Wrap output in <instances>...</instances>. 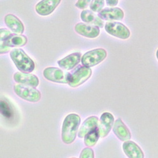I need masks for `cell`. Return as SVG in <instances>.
Wrapping results in <instances>:
<instances>
[{
    "label": "cell",
    "instance_id": "6da1fadb",
    "mask_svg": "<svg viewBox=\"0 0 158 158\" xmlns=\"http://www.w3.org/2000/svg\"><path fill=\"white\" fill-rule=\"evenodd\" d=\"M81 121V117L75 113L65 118L61 130V139L64 143L70 144L75 140Z\"/></svg>",
    "mask_w": 158,
    "mask_h": 158
},
{
    "label": "cell",
    "instance_id": "7a4b0ae2",
    "mask_svg": "<svg viewBox=\"0 0 158 158\" xmlns=\"http://www.w3.org/2000/svg\"><path fill=\"white\" fill-rule=\"evenodd\" d=\"M10 57L21 72L30 73L34 71L35 63L23 49H14L10 52Z\"/></svg>",
    "mask_w": 158,
    "mask_h": 158
},
{
    "label": "cell",
    "instance_id": "3957f363",
    "mask_svg": "<svg viewBox=\"0 0 158 158\" xmlns=\"http://www.w3.org/2000/svg\"><path fill=\"white\" fill-rule=\"evenodd\" d=\"M14 90L15 94L20 97L29 102H36L41 98V94L35 87L22 84H17L14 85Z\"/></svg>",
    "mask_w": 158,
    "mask_h": 158
},
{
    "label": "cell",
    "instance_id": "277c9868",
    "mask_svg": "<svg viewBox=\"0 0 158 158\" xmlns=\"http://www.w3.org/2000/svg\"><path fill=\"white\" fill-rule=\"evenodd\" d=\"M92 70L90 67L79 66L77 69L69 74V84L72 87H77L84 84L90 77Z\"/></svg>",
    "mask_w": 158,
    "mask_h": 158
},
{
    "label": "cell",
    "instance_id": "5b68a950",
    "mask_svg": "<svg viewBox=\"0 0 158 158\" xmlns=\"http://www.w3.org/2000/svg\"><path fill=\"white\" fill-rule=\"evenodd\" d=\"M107 56L106 51L98 48L88 51L81 58V62L83 65L87 67H93L106 59Z\"/></svg>",
    "mask_w": 158,
    "mask_h": 158
},
{
    "label": "cell",
    "instance_id": "8992f818",
    "mask_svg": "<svg viewBox=\"0 0 158 158\" xmlns=\"http://www.w3.org/2000/svg\"><path fill=\"white\" fill-rule=\"evenodd\" d=\"M104 29L109 34L121 39H127L130 36V30L120 22H108L105 24Z\"/></svg>",
    "mask_w": 158,
    "mask_h": 158
},
{
    "label": "cell",
    "instance_id": "52a82bcc",
    "mask_svg": "<svg viewBox=\"0 0 158 158\" xmlns=\"http://www.w3.org/2000/svg\"><path fill=\"white\" fill-rule=\"evenodd\" d=\"M69 74L56 67H48L43 71V76L46 80L60 84H69Z\"/></svg>",
    "mask_w": 158,
    "mask_h": 158
},
{
    "label": "cell",
    "instance_id": "ba28073f",
    "mask_svg": "<svg viewBox=\"0 0 158 158\" xmlns=\"http://www.w3.org/2000/svg\"><path fill=\"white\" fill-rule=\"evenodd\" d=\"M61 0H42L35 5V11L41 16H48L53 12Z\"/></svg>",
    "mask_w": 158,
    "mask_h": 158
},
{
    "label": "cell",
    "instance_id": "9c48e42d",
    "mask_svg": "<svg viewBox=\"0 0 158 158\" xmlns=\"http://www.w3.org/2000/svg\"><path fill=\"white\" fill-rule=\"evenodd\" d=\"M75 32L84 37L94 39L99 36L100 29L98 26L84 23H78L75 26Z\"/></svg>",
    "mask_w": 158,
    "mask_h": 158
},
{
    "label": "cell",
    "instance_id": "30bf717a",
    "mask_svg": "<svg viewBox=\"0 0 158 158\" xmlns=\"http://www.w3.org/2000/svg\"><path fill=\"white\" fill-rule=\"evenodd\" d=\"M114 116L108 112H105L101 115L99 121V128L101 138L106 137L114 125Z\"/></svg>",
    "mask_w": 158,
    "mask_h": 158
},
{
    "label": "cell",
    "instance_id": "8fae6325",
    "mask_svg": "<svg viewBox=\"0 0 158 158\" xmlns=\"http://www.w3.org/2000/svg\"><path fill=\"white\" fill-rule=\"evenodd\" d=\"M98 15L102 20H122L124 18V12L120 8H106L99 11Z\"/></svg>",
    "mask_w": 158,
    "mask_h": 158
},
{
    "label": "cell",
    "instance_id": "7c38bea8",
    "mask_svg": "<svg viewBox=\"0 0 158 158\" xmlns=\"http://www.w3.org/2000/svg\"><path fill=\"white\" fill-rule=\"evenodd\" d=\"M113 131L118 139L121 141L125 142L131 139V136L130 131L125 124L123 122L121 118H118L115 121L113 125Z\"/></svg>",
    "mask_w": 158,
    "mask_h": 158
},
{
    "label": "cell",
    "instance_id": "4fadbf2b",
    "mask_svg": "<svg viewBox=\"0 0 158 158\" xmlns=\"http://www.w3.org/2000/svg\"><path fill=\"white\" fill-rule=\"evenodd\" d=\"M81 58V52H74L67 56H66L63 59L58 61V64L59 67L63 70H72L80 63Z\"/></svg>",
    "mask_w": 158,
    "mask_h": 158
},
{
    "label": "cell",
    "instance_id": "5bb4252c",
    "mask_svg": "<svg viewBox=\"0 0 158 158\" xmlns=\"http://www.w3.org/2000/svg\"><path fill=\"white\" fill-rule=\"evenodd\" d=\"M14 79L17 83L30 85L33 87H37L39 84V78L35 75L31 73L16 72L14 75Z\"/></svg>",
    "mask_w": 158,
    "mask_h": 158
},
{
    "label": "cell",
    "instance_id": "9a60e30c",
    "mask_svg": "<svg viewBox=\"0 0 158 158\" xmlns=\"http://www.w3.org/2000/svg\"><path fill=\"white\" fill-rule=\"evenodd\" d=\"M123 150L128 157L130 158H143L144 154L141 148L138 145L130 140H127L123 144Z\"/></svg>",
    "mask_w": 158,
    "mask_h": 158
},
{
    "label": "cell",
    "instance_id": "2e32d148",
    "mask_svg": "<svg viewBox=\"0 0 158 158\" xmlns=\"http://www.w3.org/2000/svg\"><path fill=\"white\" fill-rule=\"evenodd\" d=\"M5 23L7 27L15 34H22L24 32V25L20 20L13 14H8L5 17Z\"/></svg>",
    "mask_w": 158,
    "mask_h": 158
},
{
    "label": "cell",
    "instance_id": "e0dca14e",
    "mask_svg": "<svg viewBox=\"0 0 158 158\" xmlns=\"http://www.w3.org/2000/svg\"><path fill=\"white\" fill-rule=\"evenodd\" d=\"M99 119L94 116H90L84 122L82 126L78 130V136L80 138H84L85 135L92 130H94L98 127Z\"/></svg>",
    "mask_w": 158,
    "mask_h": 158
},
{
    "label": "cell",
    "instance_id": "ac0fdd59",
    "mask_svg": "<svg viewBox=\"0 0 158 158\" xmlns=\"http://www.w3.org/2000/svg\"><path fill=\"white\" fill-rule=\"evenodd\" d=\"M27 39L25 35L18 34H11L5 41H1V44H5L10 48L21 47L27 44Z\"/></svg>",
    "mask_w": 158,
    "mask_h": 158
},
{
    "label": "cell",
    "instance_id": "d6986e66",
    "mask_svg": "<svg viewBox=\"0 0 158 158\" xmlns=\"http://www.w3.org/2000/svg\"><path fill=\"white\" fill-rule=\"evenodd\" d=\"M81 18L84 22L90 23L92 25H94L98 26L100 28L104 27V22L102 20L94 14L93 11L89 10H84L81 12Z\"/></svg>",
    "mask_w": 158,
    "mask_h": 158
},
{
    "label": "cell",
    "instance_id": "ffe728a7",
    "mask_svg": "<svg viewBox=\"0 0 158 158\" xmlns=\"http://www.w3.org/2000/svg\"><path fill=\"white\" fill-rule=\"evenodd\" d=\"M100 136V131L99 127L96 128L94 130H92L90 132L87 134L84 137V143L85 146L88 147L94 146L99 140Z\"/></svg>",
    "mask_w": 158,
    "mask_h": 158
},
{
    "label": "cell",
    "instance_id": "44dd1931",
    "mask_svg": "<svg viewBox=\"0 0 158 158\" xmlns=\"http://www.w3.org/2000/svg\"><path fill=\"white\" fill-rule=\"evenodd\" d=\"M0 110L2 114L8 119H10L14 116V111L11 109L10 105L4 99L1 100L0 103Z\"/></svg>",
    "mask_w": 158,
    "mask_h": 158
},
{
    "label": "cell",
    "instance_id": "7402d4cb",
    "mask_svg": "<svg viewBox=\"0 0 158 158\" xmlns=\"http://www.w3.org/2000/svg\"><path fill=\"white\" fill-rule=\"evenodd\" d=\"M104 5V0H92L90 9L94 12H99L102 10Z\"/></svg>",
    "mask_w": 158,
    "mask_h": 158
},
{
    "label": "cell",
    "instance_id": "603a6c76",
    "mask_svg": "<svg viewBox=\"0 0 158 158\" xmlns=\"http://www.w3.org/2000/svg\"><path fill=\"white\" fill-rule=\"evenodd\" d=\"M81 158H93L94 157V151L89 148L84 149L80 156Z\"/></svg>",
    "mask_w": 158,
    "mask_h": 158
},
{
    "label": "cell",
    "instance_id": "cb8c5ba5",
    "mask_svg": "<svg viewBox=\"0 0 158 158\" xmlns=\"http://www.w3.org/2000/svg\"><path fill=\"white\" fill-rule=\"evenodd\" d=\"M91 0H78L75 4V6L79 9L84 10L88 6Z\"/></svg>",
    "mask_w": 158,
    "mask_h": 158
},
{
    "label": "cell",
    "instance_id": "d4e9b609",
    "mask_svg": "<svg viewBox=\"0 0 158 158\" xmlns=\"http://www.w3.org/2000/svg\"><path fill=\"white\" fill-rule=\"evenodd\" d=\"M11 34V32L8 29H0V40H1V41H5Z\"/></svg>",
    "mask_w": 158,
    "mask_h": 158
},
{
    "label": "cell",
    "instance_id": "484cf974",
    "mask_svg": "<svg viewBox=\"0 0 158 158\" xmlns=\"http://www.w3.org/2000/svg\"><path fill=\"white\" fill-rule=\"evenodd\" d=\"M10 48L5 45V44H1V49H0V52H1V54H5L6 52H9Z\"/></svg>",
    "mask_w": 158,
    "mask_h": 158
},
{
    "label": "cell",
    "instance_id": "4316f807",
    "mask_svg": "<svg viewBox=\"0 0 158 158\" xmlns=\"http://www.w3.org/2000/svg\"><path fill=\"white\" fill-rule=\"evenodd\" d=\"M107 5L110 6H114L118 5V0H106Z\"/></svg>",
    "mask_w": 158,
    "mask_h": 158
},
{
    "label": "cell",
    "instance_id": "83f0119b",
    "mask_svg": "<svg viewBox=\"0 0 158 158\" xmlns=\"http://www.w3.org/2000/svg\"><path fill=\"white\" fill-rule=\"evenodd\" d=\"M156 57H157V59L158 60V49L157 50V52H156Z\"/></svg>",
    "mask_w": 158,
    "mask_h": 158
}]
</instances>
